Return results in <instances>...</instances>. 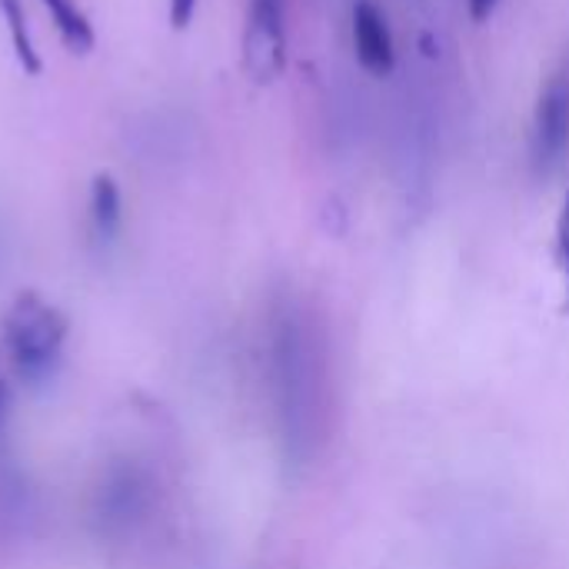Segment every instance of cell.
I'll use <instances>...</instances> for the list:
<instances>
[{"mask_svg":"<svg viewBox=\"0 0 569 569\" xmlns=\"http://www.w3.org/2000/svg\"><path fill=\"white\" fill-rule=\"evenodd\" d=\"M70 53H90L97 43L90 17L77 7V0H40Z\"/></svg>","mask_w":569,"mask_h":569,"instance_id":"obj_8","label":"cell"},{"mask_svg":"<svg viewBox=\"0 0 569 569\" xmlns=\"http://www.w3.org/2000/svg\"><path fill=\"white\" fill-rule=\"evenodd\" d=\"M153 503H157V480L150 467L137 460H113L103 470L100 487L93 490L90 520L100 537L117 540L137 533L150 520Z\"/></svg>","mask_w":569,"mask_h":569,"instance_id":"obj_3","label":"cell"},{"mask_svg":"<svg viewBox=\"0 0 569 569\" xmlns=\"http://www.w3.org/2000/svg\"><path fill=\"white\" fill-rule=\"evenodd\" d=\"M569 150V77H553L537 103L533 160L540 170L563 163Z\"/></svg>","mask_w":569,"mask_h":569,"instance_id":"obj_5","label":"cell"},{"mask_svg":"<svg viewBox=\"0 0 569 569\" xmlns=\"http://www.w3.org/2000/svg\"><path fill=\"white\" fill-rule=\"evenodd\" d=\"M243 63L260 83H270L287 67V0H250L243 30Z\"/></svg>","mask_w":569,"mask_h":569,"instance_id":"obj_4","label":"cell"},{"mask_svg":"<svg viewBox=\"0 0 569 569\" xmlns=\"http://www.w3.org/2000/svg\"><path fill=\"white\" fill-rule=\"evenodd\" d=\"M197 13V0H170V27L187 30Z\"/></svg>","mask_w":569,"mask_h":569,"instance_id":"obj_11","label":"cell"},{"mask_svg":"<svg viewBox=\"0 0 569 569\" xmlns=\"http://www.w3.org/2000/svg\"><path fill=\"white\" fill-rule=\"evenodd\" d=\"M353 43H357V57L360 63L383 77L393 70V37H390V27H387V17L370 3V0H357L353 3Z\"/></svg>","mask_w":569,"mask_h":569,"instance_id":"obj_6","label":"cell"},{"mask_svg":"<svg viewBox=\"0 0 569 569\" xmlns=\"http://www.w3.org/2000/svg\"><path fill=\"white\" fill-rule=\"evenodd\" d=\"M557 257H560V270L567 280V303H569V193L560 210V223H557Z\"/></svg>","mask_w":569,"mask_h":569,"instance_id":"obj_10","label":"cell"},{"mask_svg":"<svg viewBox=\"0 0 569 569\" xmlns=\"http://www.w3.org/2000/svg\"><path fill=\"white\" fill-rule=\"evenodd\" d=\"M493 7H497V0H470V13H473V20H487V17L493 13Z\"/></svg>","mask_w":569,"mask_h":569,"instance_id":"obj_13","label":"cell"},{"mask_svg":"<svg viewBox=\"0 0 569 569\" xmlns=\"http://www.w3.org/2000/svg\"><path fill=\"white\" fill-rule=\"evenodd\" d=\"M123 223V197L110 173H97L90 183V230L100 243H113Z\"/></svg>","mask_w":569,"mask_h":569,"instance_id":"obj_7","label":"cell"},{"mask_svg":"<svg viewBox=\"0 0 569 569\" xmlns=\"http://www.w3.org/2000/svg\"><path fill=\"white\" fill-rule=\"evenodd\" d=\"M10 407H13V400H10V383H7V380H3V373H0V453H3V447H7Z\"/></svg>","mask_w":569,"mask_h":569,"instance_id":"obj_12","label":"cell"},{"mask_svg":"<svg viewBox=\"0 0 569 569\" xmlns=\"http://www.w3.org/2000/svg\"><path fill=\"white\" fill-rule=\"evenodd\" d=\"M63 343L67 317L37 293H20L3 317V350L17 377L33 387L53 380L63 363Z\"/></svg>","mask_w":569,"mask_h":569,"instance_id":"obj_2","label":"cell"},{"mask_svg":"<svg viewBox=\"0 0 569 569\" xmlns=\"http://www.w3.org/2000/svg\"><path fill=\"white\" fill-rule=\"evenodd\" d=\"M0 17L7 23V33H10V43H13V53H17V63L23 67V73L37 77L43 70V60L33 47V37H30V27H27V13H23V0H0Z\"/></svg>","mask_w":569,"mask_h":569,"instance_id":"obj_9","label":"cell"},{"mask_svg":"<svg viewBox=\"0 0 569 569\" xmlns=\"http://www.w3.org/2000/svg\"><path fill=\"white\" fill-rule=\"evenodd\" d=\"M267 387L283 467L307 473L333 440L337 387L327 323L297 293L267 310Z\"/></svg>","mask_w":569,"mask_h":569,"instance_id":"obj_1","label":"cell"}]
</instances>
